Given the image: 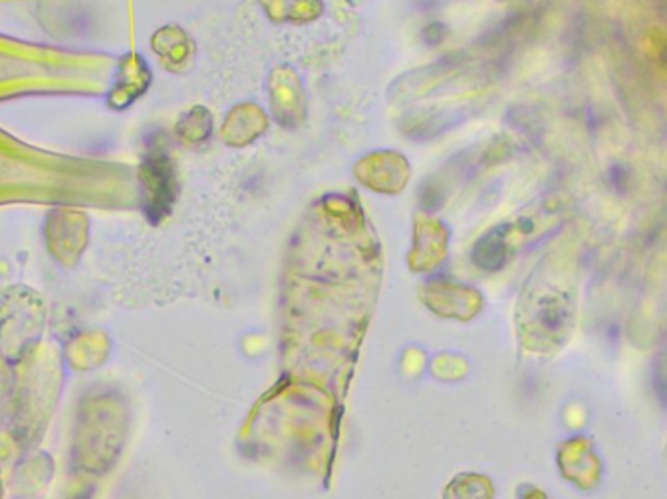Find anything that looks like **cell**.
Segmentation results:
<instances>
[{"mask_svg": "<svg viewBox=\"0 0 667 499\" xmlns=\"http://www.w3.org/2000/svg\"><path fill=\"white\" fill-rule=\"evenodd\" d=\"M139 189L146 219L151 222L166 219L178 197V178L166 145L156 137L146 141V151L141 156Z\"/></svg>", "mask_w": 667, "mask_h": 499, "instance_id": "obj_1", "label": "cell"}, {"mask_svg": "<svg viewBox=\"0 0 667 499\" xmlns=\"http://www.w3.org/2000/svg\"><path fill=\"white\" fill-rule=\"evenodd\" d=\"M148 82H151V71L145 65V59L137 53H127L121 57L118 71H115L105 102L115 112L129 108L139 96H143Z\"/></svg>", "mask_w": 667, "mask_h": 499, "instance_id": "obj_2", "label": "cell"}, {"mask_svg": "<svg viewBox=\"0 0 667 499\" xmlns=\"http://www.w3.org/2000/svg\"><path fill=\"white\" fill-rule=\"evenodd\" d=\"M47 225H53L55 229L65 232V237L63 238L49 242L51 254H55L59 260H67L69 254L72 258L79 256L84 248V235H87V230L77 232L80 229H87V219H84V215L79 213V211L57 209L49 215Z\"/></svg>", "mask_w": 667, "mask_h": 499, "instance_id": "obj_3", "label": "cell"}, {"mask_svg": "<svg viewBox=\"0 0 667 499\" xmlns=\"http://www.w3.org/2000/svg\"><path fill=\"white\" fill-rule=\"evenodd\" d=\"M505 258H507L505 242L500 235H497V232H488L484 238H480L472 252V262L479 265V268L488 270V271L502 268Z\"/></svg>", "mask_w": 667, "mask_h": 499, "instance_id": "obj_4", "label": "cell"}, {"mask_svg": "<svg viewBox=\"0 0 667 499\" xmlns=\"http://www.w3.org/2000/svg\"><path fill=\"white\" fill-rule=\"evenodd\" d=\"M443 37H445V26L439 22H433L423 29V41H426L428 46H439Z\"/></svg>", "mask_w": 667, "mask_h": 499, "instance_id": "obj_5", "label": "cell"}, {"mask_svg": "<svg viewBox=\"0 0 667 499\" xmlns=\"http://www.w3.org/2000/svg\"><path fill=\"white\" fill-rule=\"evenodd\" d=\"M654 388H655V395H658V398L663 402V404H667V378L662 377V373L655 375Z\"/></svg>", "mask_w": 667, "mask_h": 499, "instance_id": "obj_6", "label": "cell"}]
</instances>
